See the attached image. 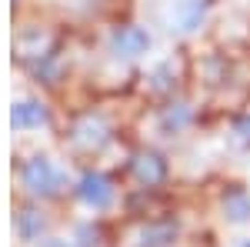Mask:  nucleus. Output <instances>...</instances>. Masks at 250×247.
I'll return each instance as SVG.
<instances>
[{
    "mask_svg": "<svg viewBox=\"0 0 250 247\" xmlns=\"http://www.w3.org/2000/svg\"><path fill=\"white\" fill-rule=\"evenodd\" d=\"M20 180H23V187L30 190V194H40V197L57 194L60 184H63L57 167H54L47 157H30V160L23 164V171H20Z\"/></svg>",
    "mask_w": 250,
    "mask_h": 247,
    "instance_id": "obj_1",
    "label": "nucleus"
},
{
    "mask_svg": "<svg viewBox=\"0 0 250 247\" xmlns=\"http://www.w3.org/2000/svg\"><path fill=\"white\" fill-rule=\"evenodd\" d=\"M77 194H80V201L94 210H104L114 201V187H110V180L104 174H83L77 184Z\"/></svg>",
    "mask_w": 250,
    "mask_h": 247,
    "instance_id": "obj_2",
    "label": "nucleus"
},
{
    "mask_svg": "<svg viewBox=\"0 0 250 247\" xmlns=\"http://www.w3.org/2000/svg\"><path fill=\"white\" fill-rule=\"evenodd\" d=\"M147 47H150V37L144 27H120L110 37V50L117 57H140V54H147Z\"/></svg>",
    "mask_w": 250,
    "mask_h": 247,
    "instance_id": "obj_3",
    "label": "nucleus"
},
{
    "mask_svg": "<svg viewBox=\"0 0 250 247\" xmlns=\"http://www.w3.org/2000/svg\"><path fill=\"white\" fill-rule=\"evenodd\" d=\"M10 124H14V131H37L47 124V107L37 100H17L10 111Z\"/></svg>",
    "mask_w": 250,
    "mask_h": 247,
    "instance_id": "obj_4",
    "label": "nucleus"
},
{
    "mask_svg": "<svg viewBox=\"0 0 250 247\" xmlns=\"http://www.w3.org/2000/svg\"><path fill=\"white\" fill-rule=\"evenodd\" d=\"M130 171H134V177L140 180V184H160L164 177H167V164L157 157V154H137L134 164H130Z\"/></svg>",
    "mask_w": 250,
    "mask_h": 247,
    "instance_id": "obj_5",
    "label": "nucleus"
},
{
    "mask_svg": "<svg viewBox=\"0 0 250 247\" xmlns=\"http://www.w3.org/2000/svg\"><path fill=\"white\" fill-rule=\"evenodd\" d=\"M74 140H77V144H83V147H100V144L107 140V127H104L100 120H94V117H90V120H83V124L77 127Z\"/></svg>",
    "mask_w": 250,
    "mask_h": 247,
    "instance_id": "obj_6",
    "label": "nucleus"
},
{
    "mask_svg": "<svg viewBox=\"0 0 250 247\" xmlns=\"http://www.w3.org/2000/svg\"><path fill=\"white\" fill-rule=\"evenodd\" d=\"M224 214L230 217L233 224H244L250 217V197L244 194V190H233V194H227L224 197Z\"/></svg>",
    "mask_w": 250,
    "mask_h": 247,
    "instance_id": "obj_7",
    "label": "nucleus"
},
{
    "mask_svg": "<svg viewBox=\"0 0 250 247\" xmlns=\"http://www.w3.org/2000/svg\"><path fill=\"white\" fill-rule=\"evenodd\" d=\"M40 230H43V217H40L37 210H20L17 217V234L23 241H37Z\"/></svg>",
    "mask_w": 250,
    "mask_h": 247,
    "instance_id": "obj_8",
    "label": "nucleus"
},
{
    "mask_svg": "<svg viewBox=\"0 0 250 247\" xmlns=\"http://www.w3.org/2000/svg\"><path fill=\"white\" fill-rule=\"evenodd\" d=\"M164 237H173V227H150V230H144V241H140V244L144 247H164L167 244V241H164Z\"/></svg>",
    "mask_w": 250,
    "mask_h": 247,
    "instance_id": "obj_9",
    "label": "nucleus"
},
{
    "mask_svg": "<svg viewBox=\"0 0 250 247\" xmlns=\"http://www.w3.org/2000/svg\"><path fill=\"white\" fill-rule=\"evenodd\" d=\"M237 134H240V140H250V120L237 124Z\"/></svg>",
    "mask_w": 250,
    "mask_h": 247,
    "instance_id": "obj_10",
    "label": "nucleus"
},
{
    "mask_svg": "<svg viewBox=\"0 0 250 247\" xmlns=\"http://www.w3.org/2000/svg\"><path fill=\"white\" fill-rule=\"evenodd\" d=\"M43 247H70V244H67V241H47Z\"/></svg>",
    "mask_w": 250,
    "mask_h": 247,
    "instance_id": "obj_11",
    "label": "nucleus"
},
{
    "mask_svg": "<svg viewBox=\"0 0 250 247\" xmlns=\"http://www.w3.org/2000/svg\"><path fill=\"white\" fill-rule=\"evenodd\" d=\"M244 247H250V241H247V244H244Z\"/></svg>",
    "mask_w": 250,
    "mask_h": 247,
    "instance_id": "obj_12",
    "label": "nucleus"
}]
</instances>
